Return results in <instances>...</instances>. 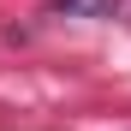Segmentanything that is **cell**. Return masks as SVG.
<instances>
[{"mask_svg": "<svg viewBox=\"0 0 131 131\" xmlns=\"http://www.w3.org/2000/svg\"><path fill=\"white\" fill-rule=\"evenodd\" d=\"M60 12H83V18H113V0H54Z\"/></svg>", "mask_w": 131, "mask_h": 131, "instance_id": "1", "label": "cell"}]
</instances>
